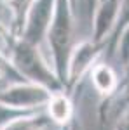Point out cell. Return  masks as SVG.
<instances>
[{
  "label": "cell",
  "mask_w": 129,
  "mask_h": 130,
  "mask_svg": "<svg viewBox=\"0 0 129 130\" xmlns=\"http://www.w3.org/2000/svg\"><path fill=\"white\" fill-rule=\"evenodd\" d=\"M75 7L70 0H58L56 12L51 23L45 42L51 50L52 68L56 71L65 87H66V73H68V61L72 50L75 47Z\"/></svg>",
  "instance_id": "cell-1"
},
{
  "label": "cell",
  "mask_w": 129,
  "mask_h": 130,
  "mask_svg": "<svg viewBox=\"0 0 129 130\" xmlns=\"http://www.w3.org/2000/svg\"><path fill=\"white\" fill-rule=\"evenodd\" d=\"M5 56L12 62L16 71L26 82L45 87L51 92L66 89L65 83L58 78L52 64L42 56V50L39 45H33L30 42L23 40L21 37H18L12 42Z\"/></svg>",
  "instance_id": "cell-2"
},
{
  "label": "cell",
  "mask_w": 129,
  "mask_h": 130,
  "mask_svg": "<svg viewBox=\"0 0 129 130\" xmlns=\"http://www.w3.org/2000/svg\"><path fill=\"white\" fill-rule=\"evenodd\" d=\"M107 50V43L94 42L92 38H86L77 42L72 50L68 61V73H66V90L73 94L82 80L89 75L92 66L101 59V56Z\"/></svg>",
  "instance_id": "cell-3"
},
{
  "label": "cell",
  "mask_w": 129,
  "mask_h": 130,
  "mask_svg": "<svg viewBox=\"0 0 129 130\" xmlns=\"http://www.w3.org/2000/svg\"><path fill=\"white\" fill-rule=\"evenodd\" d=\"M51 90L40 87L37 83L21 80L14 82L0 89V102L12 109L19 111H40L49 101Z\"/></svg>",
  "instance_id": "cell-4"
},
{
  "label": "cell",
  "mask_w": 129,
  "mask_h": 130,
  "mask_svg": "<svg viewBox=\"0 0 129 130\" xmlns=\"http://www.w3.org/2000/svg\"><path fill=\"white\" fill-rule=\"evenodd\" d=\"M56 2L58 0H31L21 28L23 40L39 47L42 45V42H45L47 30L56 12Z\"/></svg>",
  "instance_id": "cell-5"
},
{
  "label": "cell",
  "mask_w": 129,
  "mask_h": 130,
  "mask_svg": "<svg viewBox=\"0 0 129 130\" xmlns=\"http://www.w3.org/2000/svg\"><path fill=\"white\" fill-rule=\"evenodd\" d=\"M87 78H89L94 92L101 97L99 116L103 120L107 109L110 108V104L117 99V95L120 94V89H122L120 78H119V75H117V71L113 70V66L110 64L108 61H101V59L92 66V70L89 71Z\"/></svg>",
  "instance_id": "cell-6"
},
{
  "label": "cell",
  "mask_w": 129,
  "mask_h": 130,
  "mask_svg": "<svg viewBox=\"0 0 129 130\" xmlns=\"http://www.w3.org/2000/svg\"><path fill=\"white\" fill-rule=\"evenodd\" d=\"M120 0H96L91 16L92 40L107 43L119 18Z\"/></svg>",
  "instance_id": "cell-7"
},
{
  "label": "cell",
  "mask_w": 129,
  "mask_h": 130,
  "mask_svg": "<svg viewBox=\"0 0 129 130\" xmlns=\"http://www.w3.org/2000/svg\"><path fill=\"white\" fill-rule=\"evenodd\" d=\"M44 113L51 120V123L58 125L60 128L68 127L77 118L75 115V104L72 101V94L66 89L51 92L49 101L44 106Z\"/></svg>",
  "instance_id": "cell-8"
},
{
  "label": "cell",
  "mask_w": 129,
  "mask_h": 130,
  "mask_svg": "<svg viewBox=\"0 0 129 130\" xmlns=\"http://www.w3.org/2000/svg\"><path fill=\"white\" fill-rule=\"evenodd\" d=\"M19 35V24L10 4L7 0H0V52L4 56Z\"/></svg>",
  "instance_id": "cell-9"
},
{
  "label": "cell",
  "mask_w": 129,
  "mask_h": 130,
  "mask_svg": "<svg viewBox=\"0 0 129 130\" xmlns=\"http://www.w3.org/2000/svg\"><path fill=\"white\" fill-rule=\"evenodd\" d=\"M49 125L51 120L45 116L44 109H40L10 120L4 127H0V130H45Z\"/></svg>",
  "instance_id": "cell-10"
},
{
  "label": "cell",
  "mask_w": 129,
  "mask_h": 130,
  "mask_svg": "<svg viewBox=\"0 0 129 130\" xmlns=\"http://www.w3.org/2000/svg\"><path fill=\"white\" fill-rule=\"evenodd\" d=\"M129 24V0H120V10H119V18H117V23H115V28L110 35L108 42H107V50L105 54L108 57H113L115 54V42H117V37L120 35V31L124 30Z\"/></svg>",
  "instance_id": "cell-11"
},
{
  "label": "cell",
  "mask_w": 129,
  "mask_h": 130,
  "mask_svg": "<svg viewBox=\"0 0 129 130\" xmlns=\"http://www.w3.org/2000/svg\"><path fill=\"white\" fill-rule=\"evenodd\" d=\"M21 80H25V78L16 71L12 62L0 52V89L7 87L10 83H14V82H21Z\"/></svg>",
  "instance_id": "cell-12"
},
{
  "label": "cell",
  "mask_w": 129,
  "mask_h": 130,
  "mask_svg": "<svg viewBox=\"0 0 129 130\" xmlns=\"http://www.w3.org/2000/svg\"><path fill=\"white\" fill-rule=\"evenodd\" d=\"M113 57H117L120 61V64L126 68V71L129 70V24L120 31V35L117 37Z\"/></svg>",
  "instance_id": "cell-13"
},
{
  "label": "cell",
  "mask_w": 129,
  "mask_h": 130,
  "mask_svg": "<svg viewBox=\"0 0 129 130\" xmlns=\"http://www.w3.org/2000/svg\"><path fill=\"white\" fill-rule=\"evenodd\" d=\"M7 2L10 4V7L14 10V14H16V19H18V24H19V33H21L23 21H25V14H26V10H28V5L31 4V0H7Z\"/></svg>",
  "instance_id": "cell-14"
},
{
  "label": "cell",
  "mask_w": 129,
  "mask_h": 130,
  "mask_svg": "<svg viewBox=\"0 0 129 130\" xmlns=\"http://www.w3.org/2000/svg\"><path fill=\"white\" fill-rule=\"evenodd\" d=\"M28 113H33V111H19V109H12L9 106L2 104L0 102V127H4L5 123H9L10 120L14 118H19L23 115H28Z\"/></svg>",
  "instance_id": "cell-15"
},
{
  "label": "cell",
  "mask_w": 129,
  "mask_h": 130,
  "mask_svg": "<svg viewBox=\"0 0 129 130\" xmlns=\"http://www.w3.org/2000/svg\"><path fill=\"white\" fill-rule=\"evenodd\" d=\"M113 130H129V101L126 102L124 109L117 116V120L113 123Z\"/></svg>",
  "instance_id": "cell-16"
},
{
  "label": "cell",
  "mask_w": 129,
  "mask_h": 130,
  "mask_svg": "<svg viewBox=\"0 0 129 130\" xmlns=\"http://www.w3.org/2000/svg\"><path fill=\"white\" fill-rule=\"evenodd\" d=\"M68 130H82V125H80V121L75 118V120L70 123V127H68Z\"/></svg>",
  "instance_id": "cell-17"
},
{
  "label": "cell",
  "mask_w": 129,
  "mask_h": 130,
  "mask_svg": "<svg viewBox=\"0 0 129 130\" xmlns=\"http://www.w3.org/2000/svg\"><path fill=\"white\" fill-rule=\"evenodd\" d=\"M126 75H127V78H126V82H124V85H122V89H126V92L129 90V70L126 71Z\"/></svg>",
  "instance_id": "cell-18"
},
{
  "label": "cell",
  "mask_w": 129,
  "mask_h": 130,
  "mask_svg": "<svg viewBox=\"0 0 129 130\" xmlns=\"http://www.w3.org/2000/svg\"><path fill=\"white\" fill-rule=\"evenodd\" d=\"M70 2H72V5H73V7H77V2H79V0H70Z\"/></svg>",
  "instance_id": "cell-19"
},
{
  "label": "cell",
  "mask_w": 129,
  "mask_h": 130,
  "mask_svg": "<svg viewBox=\"0 0 129 130\" xmlns=\"http://www.w3.org/2000/svg\"><path fill=\"white\" fill-rule=\"evenodd\" d=\"M124 101H126V102H127V101H129V90H127V92H126V97H124Z\"/></svg>",
  "instance_id": "cell-20"
},
{
  "label": "cell",
  "mask_w": 129,
  "mask_h": 130,
  "mask_svg": "<svg viewBox=\"0 0 129 130\" xmlns=\"http://www.w3.org/2000/svg\"><path fill=\"white\" fill-rule=\"evenodd\" d=\"M68 127H70V125H68ZM68 127H65V128H61V130H68Z\"/></svg>",
  "instance_id": "cell-21"
}]
</instances>
